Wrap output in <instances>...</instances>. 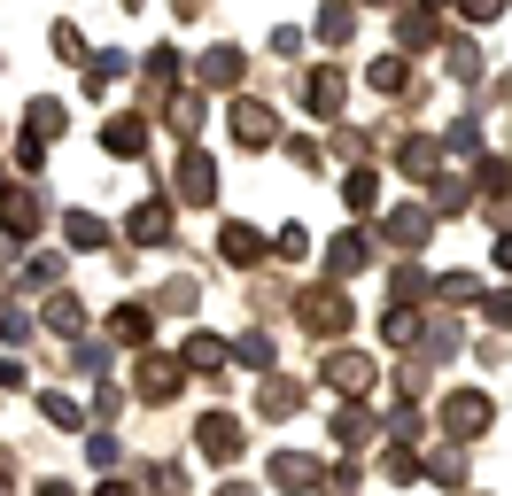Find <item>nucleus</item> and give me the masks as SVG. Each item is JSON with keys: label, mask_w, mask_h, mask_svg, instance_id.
<instances>
[{"label": "nucleus", "mask_w": 512, "mask_h": 496, "mask_svg": "<svg viewBox=\"0 0 512 496\" xmlns=\"http://www.w3.org/2000/svg\"><path fill=\"white\" fill-rule=\"evenodd\" d=\"M179 194H187V202H210V194H218V186H210V163H202V155H187V171H179Z\"/></svg>", "instance_id": "f257e3e1"}]
</instances>
